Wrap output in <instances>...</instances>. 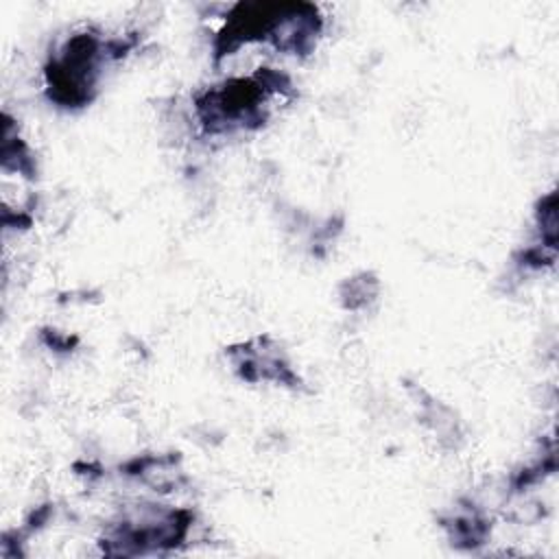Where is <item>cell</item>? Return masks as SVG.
Listing matches in <instances>:
<instances>
[{"instance_id": "obj_1", "label": "cell", "mask_w": 559, "mask_h": 559, "mask_svg": "<svg viewBox=\"0 0 559 559\" xmlns=\"http://www.w3.org/2000/svg\"><path fill=\"white\" fill-rule=\"evenodd\" d=\"M288 87V76L269 68H260L251 79H231L197 98L199 122L212 135L234 129H258L266 120V98L284 94Z\"/></svg>"}, {"instance_id": "obj_2", "label": "cell", "mask_w": 559, "mask_h": 559, "mask_svg": "<svg viewBox=\"0 0 559 559\" xmlns=\"http://www.w3.org/2000/svg\"><path fill=\"white\" fill-rule=\"evenodd\" d=\"M114 59L109 41L92 33L72 35L46 66L48 96L63 107H83L94 98L103 63Z\"/></svg>"}]
</instances>
